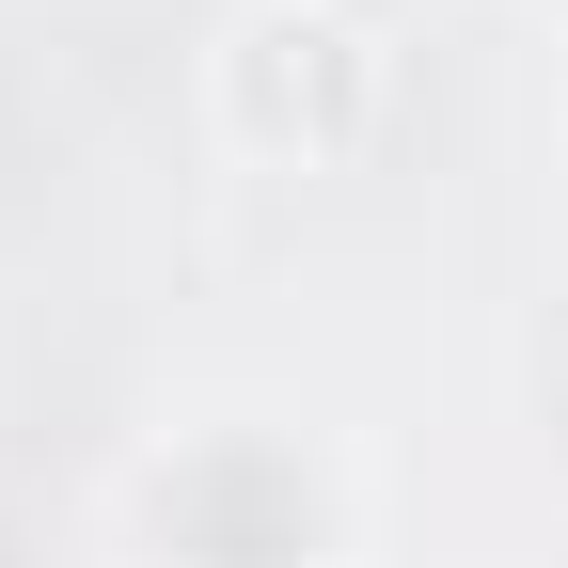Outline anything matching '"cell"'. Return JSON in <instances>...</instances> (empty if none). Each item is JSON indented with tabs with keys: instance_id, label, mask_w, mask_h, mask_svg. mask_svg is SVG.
Returning a JSON list of instances; mask_svg holds the SVG:
<instances>
[{
	"instance_id": "1",
	"label": "cell",
	"mask_w": 568,
	"mask_h": 568,
	"mask_svg": "<svg viewBox=\"0 0 568 568\" xmlns=\"http://www.w3.org/2000/svg\"><path fill=\"white\" fill-rule=\"evenodd\" d=\"M111 537H126V568H347L364 506H347V458L316 426L222 410V426H174L126 458Z\"/></svg>"
},
{
	"instance_id": "2",
	"label": "cell",
	"mask_w": 568,
	"mask_h": 568,
	"mask_svg": "<svg viewBox=\"0 0 568 568\" xmlns=\"http://www.w3.org/2000/svg\"><path fill=\"white\" fill-rule=\"evenodd\" d=\"M395 111L379 0H237L205 32V142L253 174H347Z\"/></svg>"
}]
</instances>
